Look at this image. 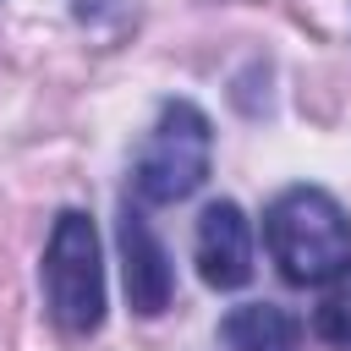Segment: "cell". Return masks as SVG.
Returning a JSON list of instances; mask_svg holds the SVG:
<instances>
[{"instance_id": "cell-1", "label": "cell", "mask_w": 351, "mask_h": 351, "mask_svg": "<svg viewBox=\"0 0 351 351\" xmlns=\"http://www.w3.org/2000/svg\"><path fill=\"white\" fill-rule=\"evenodd\" d=\"M263 247L291 285H340L351 274V214L324 186H285L263 214Z\"/></svg>"}, {"instance_id": "cell-2", "label": "cell", "mask_w": 351, "mask_h": 351, "mask_svg": "<svg viewBox=\"0 0 351 351\" xmlns=\"http://www.w3.org/2000/svg\"><path fill=\"white\" fill-rule=\"evenodd\" d=\"M44 307L60 335L88 340L104 324V258L99 230L82 208H60L44 241Z\"/></svg>"}, {"instance_id": "cell-3", "label": "cell", "mask_w": 351, "mask_h": 351, "mask_svg": "<svg viewBox=\"0 0 351 351\" xmlns=\"http://www.w3.org/2000/svg\"><path fill=\"white\" fill-rule=\"evenodd\" d=\"M214 165V126L192 99H170L159 121L148 126V143L137 148L132 165V192L137 203H181L208 181Z\"/></svg>"}, {"instance_id": "cell-4", "label": "cell", "mask_w": 351, "mask_h": 351, "mask_svg": "<svg viewBox=\"0 0 351 351\" xmlns=\"http://www.w3.org/2000/svg\"><path fill=\"white\" fill-rule=\"evenodd\" d=\"M121 274H126V302H132V313L159 318V313L170 307V296H176L170 252H165V241L154 236L143 203H132V197H126V208H121Z\"/></svg>"}, {"instance_id": "cell-5", "label": "cell", "mask_w": 351, "mask_h": 351, "mask_svg": "<svg viewBox=\"0 0 351 351\" xmlns=\"http://www.w3.org/2000/svg\"><path fill=\"white\" fill-rule=\"evenodd\" d=\"M192 258H197L203 285H214V291H241L252 280V225H247L241 203L219 197L197 214Z\"/></svg>"}, {"instance_id": "cell-6", "label": "cell", "mask_w": 351, "mask_h": 351, "mask_svg": "<svg viewBox=\"0 0 351 351\" xmlns=\"http://www.w3.org/2000/svg\"><path fill=\"white\" fill-rule=\"evenodd\" d=\"M219 340L230 351H296L302 346V324L274 302H241V307L225 313Z\"/></svg>"}, {"instance_id": "cell-7", "label": "cell", "mask_w": 351, "mask_h": 351, "mask_svg": "<svg viewBox=\"0 0 351 351\" xmlns=\"http://www.w3.org/2000/svg\"><path fill=\"white\" fill-rule=\"evenodd\" d=\"M313 335H318L329 351H351V274H346V285H335V291L318 302Z\"/></svg>"}]
</instances>
